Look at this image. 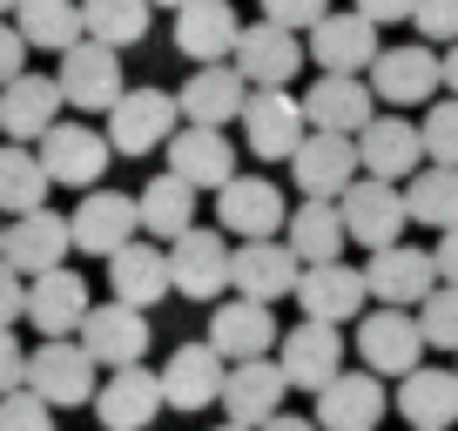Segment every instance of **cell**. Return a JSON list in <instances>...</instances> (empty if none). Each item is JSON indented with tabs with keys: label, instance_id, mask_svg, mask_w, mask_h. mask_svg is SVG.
<instances>
[{
	"label": "cell",
	"instance_id": "6da1fadb",
	"mask_svg": "<svg viewBox=\"0 0 458 431\" xmlns=\"http://www.w3.org/2000/svg\"><path fill=\"white\" fill-rule=\"evenodd\" d=\"M182 122H189L182 95H169V88H129L108 108V142H114V156H156V148L175 142Z\"/></svg>",
	"mask_w": 458,
	"mask_h": 431
},
{
	"label": "cell",
	"instance_id": "8d00e7d4",
	"mask_svg": "<svg viewBox=\"0 0 458 431\" xmlns=\"http://www.w3.org/2000/svg\"><path fill=\"white\" fill-rule=\"evenodd\" d=\"M47 189H55V169L41 162V148H28V142H7V148H0V209H7V216L41 209Z\"/></svg>",
	"mask_w": 458,
	"mask_h": 431
},
{
	"label": "cell",
	"instance_id": "5b68a950",
	"mask_svg": "<svg viewBox=\"0 0 458 431\" xmlns=\"http://www.w3.org/2000/svg\"><path fill=\"white\" fill-rule=\"evenodd\" d=\"M425 351H431V344H425V324H418V310L377 303L371 317H358V358L371 364L377 377H411Z\"/></svg>",
	"mask_w": 458,
	"mask_h": 431
},
{
	"label": "cell",
	"instance_id": "1f68e13d",
	"mask_svg": "<svg viewBox=\"0 0 458 431\" xmlns=\"http://www.w3.org/2000/svg\"><path fill=\"white\" fill-rule=\"evenodd\" d=\"M162 162H169L182 182L209 189V196L229 182V175H236V148H229V135L209 129V122H182V129H175V142L162 148Z\"/></svg>",
	"mask_w": 458,
	"mask_h": 431
},
{
	"label": "cell",
	"instance_id": "4316f807",
	"mask_svg": "<svg viewBox=\"0 0 458 431\" xmlns=\"http://www.w3.org/2000/svg\"><path fill=\"white\" fill-rule=\"evenodd\" d=\"M385 377L364 364V371H337L324 391H317V425L324 431H377L385 418Z\"/></svg>",
	"mask_w": 458,
	"mask_h": 431
},
{
	"label": "cell",
	"instance_id": "4fadbf2b",
	"mask_svg": "<svg viewBox=\"0 0 458 431\" xmlns=\"http://www.w3.org/2000/svg\"><path fill=\"white\" fill-rule=\"evenodd\" d=\"M95 411H101V431H148L156 411H169L162 371H148V364H122V371H108L101 391H95Z\"/></svg>",
	"mask_w": 458,
	"mask_h": 431
},
{
	"label": "cell",
	"instance_id": "6f0895ef",
	"mask_svg": "<svg viewBox=\"0 0 458 431\" xmlns=\"http://www.w3.org/2000/svg\"><path fill=\"white\" fill-rule=\"evenodd\" d=\"M223 431H250V425H236V418H229V425H223Z\"/></svg>",
	"mask_w": 458,
	"mask_h": 431
},
{
	"label": "cell",
	"instance_id": "7c38bea8",
	"mask_svg": "<svg viewBox=\"0 0 458 431\" xmlns=\"http://www.w3.org/2000/svg\"><path fill=\"white\" fill-rule=\"evenodd\" d=\"M290 175H297V196H330L337 202L344 189L364 175V156H358V135H330V129H310L303 148L290 156Z\"/></svg>",
	"mask_w": 458,
	"mask_h": 431
},
{
	"label": "cell",
	"instance_id": "603a6c76",
	"mask_svg": "<svg viewBox=\"0 0 458 431\" xmlns=\"http://www.w3.org/2000/svg\"><path fill=\"white\" fill-rule=\"evenodd\" d=\"M276 364L290 371V385H297V391H324L330 377L344 371V331H337V324H324V317H303L297 331H284Z\"/></svg>",
	"mask_w": 458,
	"mask_h": 431
},
{
	"label": "cell",
	"instance_id": "f546056e",
	"mask_svg": "<svg viewBox=\"0 0 458 431\" xmlns=\"http://www.w3.org/2000/svg\"><path fill=\"white\" fill-rule=\"evenodd\" d=\"M61 108H68V95H61L55 74H14L0 88V129H7V142H41L61 122Z\"/></svg>",
	"mask_w": 458,
	"mask_h": 431
},
{
	"label": "cell",
	"instance_id": "3957f363",
	"mask_svg": "<svg viewBox=\"0 0 458 431\" xmlns=\"http://www.w3.org/2000/svg\"><path fill=\"white\" fill-rule=\"evenodd\" d=\"M55 81H61V95H68V108H81V115H108L114 101L129 95V88H122V47L95 41V34L61 55Z\"/></svg>",
	"mask_w": 458,
	"mask_h": 431
},
{
	"label": "cell",
	"instance_id": "ba28073f",
	"mask_svg": "<svg viewBox=\"0 0 458 431\" xmlns=\"http://www.w3.org/2000/svg\"><path fill=\"white\" fill-rule=\"evenodd\" d=\"M371 88L385 108H431L445 88V55L431 41H411V47H385L371 61Z\"/></svg>",
	"mask_w": 458,
	"mask_h": 431
},
{
	"label": "cell",
	"instance_id": "9c48e42d",
	"mask_svg": "<svg viewBox=\"0 0 458 431\" xmlns=\"http://www.w3.org/2000/svg\"><path fill=\"white\" fill-rule=\"evenodd\" d=\"M175 263V290L189 303H216L223 290H236V249H229V230H189L169 243Z\"/></svg>",
	"mask_w": 458,
	"mask_h": 431
},
{
	"label": "cell",
	"instance_id": "5bb4252c",
	"mask_svg": "<svg viewBox=\"0 0 458 431\" xmlns=\"http://www.w3.org/2000/svg\"><path fill=\"white\" fill-rule=\"evenodd\" d=\"M34 148H41V162L55 169V189H101L108 156H114V142L101 129H88V122H55Z\"/></svg>",
	"mask_w": 458,
	"mask_h": 431
},
{
	"label": "cell",
	"instance_id": "7a4b0ae2",
	"mask_svg": "<svg viewBox=\"0 0 458 431\" xmlns=\"http://www.w3.org/2000/svg\"><path fill=\"white\" fill-rule=\"evenodd\" d=\"M310 135V108H303L290 88H250L243 108V148L257 162H290Z\"/></svg>",
	"mask_w": 458,
	"mask_h": 431
},
{
	"label": "cell",
	"instance_id": "cb8c5ba5",
	"mask_svg": "<svg viewBox=\"0 0 458 431\" xmlns=\"http://www.w3.org/2000/svg\"><path fill=\"white\" fill-rule=\"evenodd\" d=\"M88 310H95V297H88L81 270H41L28 283V324L41 337H81Z\"/></svg>",
	"mask_w": 458,
	"mask_h": 431
},
{
	"label": "cell",
	"instance_id": "db71d44e",
	"mask_svg": "<svg viewBox=\"0 0 458 431\" xmlns=\"http://www.w3.org/2000/svg\"><path fill=\"white\" fill-rule=\"evenodd\" d=\"M411 431H452V425H411Z\"/></svg>",
	"mask_w": 458,
	"mask_h": 431
},
{
	"label": "cell",
	"instance_id": "f907efd6",
	"mask_svg": "<svg viewBox=\"0 0 458 431\" xmlns=\"http://www.w3.org/2000/svg\"><path fill=\"white\" fill-rule=\"evenodd\" d=\"M431 257H438L445 283H458V230H438V249H431Z\"/></svg>",
	"mask_w": 458,
	"mask_h": 431
},
{
	"label": "cell",
	"instance_id": "11a10c76",
	"mask_svg": "<svg viewBox=\"0 0 458 431\" xmlns=\"http://www.w3.org/2000/svg\"><path fill=\"white\" fill-rule=\"evenodd\" d=\"M14 7H21V0H0V14H14Z\"/></svg>",
	"mask_w": 458,
	"mask_h": 431
},
{
	"label": "cell",
	"instance_id": "d6a6232c",
	"mask_svg": "<svg viewBox=\"0 0 458 431\" xmlns=\"http://www.w3.org/2000/svg\"><path fill=\"white\" fill-rule=\"evenodd\" d=\"M284 243L297 249L303 263H330V257H344V243H351L344 202H330V196H303L297 209H290V223H284Z\"/></svg>",
	"mask_w": 458,
	"mask_h": 431
},
{
	"label": "cell",
	"instance_id": "7bdbcfd3",
	"mask_svg": "<svg viewBox=\"0 0 458 431\" xmlns=\"http://www.w3.org/2000/svg\"><path fill=\"white\" fill-rule=\"evenodd\" d=\"M418 129H425V148H431V162H452V169H458V95L431 101Z\"/></svg>",
	"mask_w": 458,
	"mask_h": 431
},
{
	"label": "cell",
	"instance_id": "680465c9",
	"mask_svg": "<svg viewBox=\"0 0 458 431\" xmlns=\"http://www.w3.org/2000/svg\"><path fill=\"white\" fill-rule=\"evenodd\" d=\"M0 236H7V209H0Z\"/></svg>",
	"mask_w": 458,
	"mask_h": 431
},
{
	"label": "cell",
	"instance_id": "836d02e7",
	"mask_svg": "<svg viewBox=\"0 0 458 431\" xmlns=\"http://www.w3.org/2000/svg\"><path fill=\"white\" fill-rule=\"evenodd\" d=\"M108 290L122 303H162L175 290V263H169V249H156V243H129V249H114L108 257Z\"/></svg>",
	"mask_w": 458,
	"mask_h": 431
},
{
	"label": "cell",
	"instance_id": "f6af8a7d",
	"mask_svg": "<svg viewBox=\"0 0 458 431\" xmlns=\"http://www.w3.org/2000/svg\"><path fill=\"white\" fill-rule=\"evenodd\" d=\"M263 7V21H276V28H297V34H310L317 21L330 14V0H257Z\"/></svg>",
	"mask_w": 458,
	"mask_h": 431
},
{
	"label": "cell",
	"instance_id": "ac0fdd59",
	"mask_svg": "<svg viewBox=\"0 0 458 431\" xmlns=\"http://www.w3.org/2000/svg\"><path fill=\"white\" fill-rule=\"evenodd\" d=\"M290 371L276 358H243V364H229V385H223V411L236 418V425H250V431H263L276 411H284V398H290Z\"/></svg>",
	"mask_w": 458,
	"mask_h": 431
},
{
	"label": "cell",
	"instance_id": "d4e9b609",
	"mask_svg": "<svg viewBox=\"0 0 458 431\" xmlns=\"http://www.w3.org/2000/svg\"><path fill=\"white\" fill-rule=\"evenodd\" d=\"M358 156H364V175L411 182V175L431 162V148H425V129H418V122H404V115H371V129L358 135Z\"/></svg>",
	"mask_w": 458,
	"mask_h": 431
},
{
	"label": "cell",
	"instance_id": "8992f818",
	"mask_svg": "<svg viewBox=\"0 0 458 431\" xmlns=\"http://www.w3.org/2000/svg\"><path fill=\"white\" fill-rule=\"evenodd\" d=\"M337 202H344V223H351V243H364V249L404 243V223H411V196H404V182L358 175Z\"/></svg>",
	"mask_w": 458,
	"mask_h": 431
},
{
	"label": "cell",
	"instance_id": "7dc6e473",
	"mask_svg": "<svg viewBox=\"0 0 458 431\" xmlns=\"http://www.w3.org/2000/svg\"><path fill=\"white\" fill-rule=\"evenodd\" d=\"M28 317V276L0 257V324H21Z\"/></svg>",
	"mask_w": 458,
	"mask_h": 431
},
{
	"label": "cell",
	"instance_id": "ee69618b",
	"mask_svg": "<svg viewBox=\"0 0 458 431\" xmlns=\"http://www.w3.org/2000/svg\"><path fill=\"white\" fill-rule=\"evenodd\" d=\"M411 28H418V41H431V47H452V41H458V0H418Z\"/></svg>",
	"mask_w": 458,
	"mask_h": 431
},
{
	"label": "cell",
	"instance_id": "ffe728a7",
	"mask_svg": "<svg viewBox=\"0 0 458 431\" xmlns=\"http://www.w3.org/2000/svg\"><path fill=\"white\" fill-rule=\"evenodd\" d=\"M297 303H303V317H324V324H358L364 303H371V283H364V270H351L344 257L303 263Z\"/></svg>",
	"mask_w": 458,
	"mask_h": 431
},
{
	"label": "cell",
	"instance_id": "2e32d148",
	"mask_svg": "<svg viewBox=\"0 0 458 431\" xmlns=\"http://www.w3.org/2000/svg\"><path fill=\"white\" fill-rule=\"evenodd\" d=\"M229 385V358L202 337V344H175L169 364H162V391H169V411H209L223 404Z\"/></svg>",
	"mask_w": 458,
	"mask_h": 431
},
{
	"label": "cell",
	"instance_id": "c3c4849f",
	"mask_svg": "<svg viewBox=\"0 0 458 431\" xmlns=\"http://www.w3.org/2000/svg\"><path fill=\"white\" fill-rule=\"evenodd\" d=\"M14 74H28V34L14 21H0V88L14 81Z\"/></svg>",
	"mask_w": 458,
	"mask_h": 431
},
{
	"label": "cell",
	"instance_id": "9f6ffc18",
	"mask_svg": "<svg viewBox=\"0 0 458 431\" xmlns=\"http://www.w3.org/2000/svg\"><path fill=\"white\" fill-rule=\"evenodd\" d=\"M156 7H189V0H156Z\"/></svg>",
	"mask_w": 458,
	"mask_h": 431
},
{
	"label": "cell",
	"instance_id": "816d5d0a",
	"mask_svg": "<svg viewBox=\"0 0 458 431\" xmlns=\"http://www.w3.org/2000/svg\"><path fill=\"white\" fill-rule=\"evenodd\" d=\"M263 431H324V425H317V418H284V411H276Z\"/></svg>",
	"mask_w": 458,
	"mask_h": 431
},
{
	"label": "cell",
	"instance_id": "484cf974",
	"mask_svg": "<svg viewBox=\"0 0 458 431\" xmlns=\"http://www.w3.org/2000/svg\"><path fill=\"white\" fill-rule=\"evenodd\" d=\"M209 344L223 351L229 364H243V358H276L284 331H276L270 303H257V297H229V303H216V317H209Z\"/></svg>",
	"mask_w": 458,
	"mask_h": 431
},
{
	"label": "cell",
	"instance_id": "681fc988",
	"mask_svg": "<svg viewBox=\"0 0 458 431\" xmlns=\"http://www.w3.org/2000/svg\"><path fill=\"white\" fill-rule=\"evenodd\" d=\"M358 14H371L377 28H385V21H404V14H418V0H358Z\"/></svg>",
	"mask_w": 458,
	"mask_h": 431
},
{
	"label": "cell",
	"instance_id": "b9f144b4",
	"mask_svg": "<svg viewBox=\"0 0 458 431\" xmlns=\"http://www.w3.org/2000/svg\"><path fill=\"white\" fill-rule=\"evenodd\" d=\"M55 411L61 404H47L34 385H21L0 398V431H55Z\"/></svg>",
	"mask_w": 458,
	"mask_h": 431
},
{
	"label": "cell",
	"instance_id": "d590c367",
	"mask_svg": "<svg viewBox=\"0 0 458 431\" xmlns=\"http://www.w3.org/2000/svg\"><path fill=\"white\" fill-rule=\"evenodd\" d=\"M14 28L28 34V47H41V55H68L74 41H88L81 0H21Z\"/></svg>",
	"mask_w": 458,
	"mask_h": 431
},
{
	"label": "cell",
	"instance_id": "4dcf8cb0",
	"mask_svg": "<svg viewBox=\"0 0 458 431\" xmlns=\"http://www.w3.org/2000/svg\"><path fill=\"white\" fill-rule=\"evenodd\" d=\"M236 41H243V21H236V7L229 0H189V7H175V55L182 61H229L236 55Z\"/></svg>",
	"mask_w": 458,
	"mask_h": 431
},
{
	"label": "cell",
	"instance_id": "8fae6325",
	"mask_svg": "<svg viewBox=\"0 0 458 431\" xmlns=\"http://www.w3.org/2000/svg\"><path fill=\"white\" fill-rule=\"evenodd\" d=\"M364 283H371V303H398V310H418L431 290L445 283L438 276V257L431 249H411V243H385L371 249L364 263Z\"/></svg>",
	"mask_w": 458,
	"mask_h": 431
},
{
	"label": "cell",
	"instance_id": "d6986e66",
	"mask_svg": "<svg viewBox=\"0 0 458 431\" xmlns=\"http://www.w3.org/2000/svg\"><path fill=\"white\" fill-rule=\"evenodd\" d=\"M148 310L142 303H95L88 310V324H81V344L101 358V371H122V364H142L148 358Z\"/></svg>",
	"mask_w": 458,
	"mask_h": 431
},
{
	"label": "cell",
	"instance_id": "f1b7e54d",
	"mask_svg": "<svg viewBox=\"0 0 458 431\" xmlns=\"http://www.w3.org/2000/svg\"><path fill=\"white\" fill-rule=\"evenodd\" d=\"M250 108V81L236 61H202V68H189L182 81V115L189 122H209V129H229V122H243Z\"/></svg>",
	"mask_w": 458,
	"mask_h": 431
},
{
	"label": "cell",
	"instance_id": "30bf717a",
	"mask_svg": "<svg viewBox=\"0 0 458 431\" xmlns=\"http://www.w3.org/2000/svg\"><path fill=\"white\" fill-rule=\"evenodd\" d=\"M74 249V216H55L41 202V209L28 216H7V236H0V257L14 263L21 276H41V270H61Z\"/></svg>",
	"mask_w": 458,
	"mask_h": 431
},
{
	"label": "cell",
	"instance_id": "52a82bcc",
	"mask_svg": "<svg viewBox=\"0 0 458 431\" xmlns=\"http://www.w3.org/2000/svg\"><path fill=\"white\" fill-rule=\"evenodd\" d=\"M290 202L270 175H229L216 189V230H229L236 243H257V236H284Z\"/></svg>",
	"mask_w": 458,
	"mask_h": 431
},
{
	"label": "cell",
	"instance_id": "7402d4cb",
	"mask_svg": "<svg viewBox=\"0 0 458 431\" xmlns=\"http://www.w3.org/2000/svg\"><path fill=\"white\" fill-rule=\"evenodd\" d=\"M377 55H385V47H377V21L358 14V7H351V14H324L310 28V61L324 74H371Z\"/></svg>",
	"mask_w": 458,
	"mask_h": 431
},
{
	"label": "cell",
	"instance_id": "f35d334b",
	"mask_svg": "<svg viewBox=\"0 0 458 431\" xmlns=\"http://www.w3.org/2000/svg\"><path fill=\"white\" fill-rule=\"evenodd\" d=\"M404 196H411V223H425V230H458V169L452 162H425V169L404 182Z\"/></svg>",
	"mask_w": 458,
	"mask_h": 431
},
{
	"label": "cell",
	"instance_id": "ab89813d",
	"mask_svg": "<svg viewBox=\"0 0 458 431\" xmlns=\"http://www.w3.org/2000/svg\"><path fill=\"white\" fill-rule=\"evenodd\" d=\"M81 21H88L95 41L135 47L148 34V21H156V0H81Z\"/></svg>",
	"mask_w": 458,
	"mask_h": 431
},
{
	"label": "cell",
	"instance_id": "277c9868",
	"mask_svg": "<svg viewBox=\"0 0 458 431\" xmlns=\"http://www.w3.org/2000/svg\"><path fill=\"white\" fill-rule=\"evenodd\" d=\"M28 385L41 391L47 404H95L101 358L81 337H41V344H34V364H28Z\"/></svg>",
	"mask_w": 458,
	"mask_h": 431
},
{
	"label": "cell",
	"instance_id": "f5cc1de1",
	"mask_svg": "<svg viewBox=\"0 0 458 431\" xmlns=\"http://www.w3.org/2000/svg\"><path fill=\"white\" fill-rule=\"evenodd\" d=\"M445 95H458V41L445 47Z\"/></svg>",
	"mask_w": 458,
	"mask_h": 431
},
{
	"label": "cell",
	"instance_id": "44dd1931",
	"mask_svg": "<svg viewBox=\"0 0 458 431\" xmlns=\"http://www.w3.org/2000/svg\"><path fill=\"white\" fill-rule=\"evenodd\" d=\"M303 108H310V129L364 135V129H371V115L385 108V101H377V88L364 81V74H317L310 95H303Z\"/></svg>",
	"mask_w": 458,
	"mask_h": 431
},
{
	"label": "cell",
	"instance_id": "e0dca14e",
	"mask_svg": "<svg viewBox=\"0 0 458 431\" xmlns=\"http://www.w3.org/2000/svg\"><path fill=\"white\" fill-rule=\"evenodd\" d=\"M236 68H243L250 88H290L297 81V68L310 61V41H297V28H276V21H257V28H243V41H236Z\"/></svg>",
	"mask_w": 458,
	"mask_h": 431
},
{
	"label": "cell",
	"instance_id": "60d3db41",
	"mask_svg": "<svg viewBox=\"0 0 458 431\" xmlns=\"http://www.w3.org/2000/svg\"><path fill=\"white\" fill-rule=\"evenodd\" d=\"M418 324H425L431 351H458V283H438L425 303H418Z\"/></svg>",
	"mask_w": 458,
	"mask_h": 431
},
{
	"label": "cell",
	"instance_id": "74e56055",
	"mask_svg": "<svg viewBox=\"0 0 458 431\" xmlns=\"http://www.w3.org/2000/svg\"><path fill=\"white\" fill-rule=\"evenodd\" d=\"M398 411H404V425H458V371L418 364L398 385Z\"/></svg>",
	"mask_w": 458,
	"mask_h": 431
},
{
	"label": "cell",
	"instance_id": "83f0119b",
	"mask_svg": "<svg viewBox=\"0 0 458 431\" xmlns=\"http://www.w3.org/2000/svg\"><path fill=\"white\" fill-rule=\"evenodd\" d=\"M297 283H303V257L284 243V236L236 243V297L276 303V297H297Z\"/></svg>",
	"mask_w": 458,
	"mask_h": 431
},
{
	"label": "cell",
	"instance_id": "e575fe53",
	"mask_svg": "<svg viewBox=\"0 0 458 431\" xmlns=\"http://www.w3.org/2000/svg\"><path fill=\"white\" fill-rule=\"evenodd\" d=\"M196 196H202L196 182H182L175 169H162L156 182L142 189V230L156 236V243H175V236H189V230H196Z\"/></svg>",
	"mask_w": 458,
	"mask_h": 431
},
{
	"label": "cell",
	"instance_id": "9a60e30c",
	"mask_svg": "<svg viewBox=\"0 0 458 431\" xmlns=\"http://www.w3.org/2000/svg\"><path fill=\"white\" fill-rule=\"evenodd\" d=\"M142 230V196H122V189H88L81 209H74V249L81 257H114L129 249Z\"/></svg>",
	"mask_w": 458,
	"mask_h": 431
},
{
	"label": "cell",
	"instance_id": "bcb514c9",
	"mask_svg": "<svg viewBox=\"0 0 458 431\" xmlns=\"http://www.w3.org/2000/svg\"><path fill=\"white\" fill-rule=\"evenodd\" d=\"M28 364H34V351H21L14 324H0V398H7V391H21V385H28Z\"/></svg>",
	"mask_w": 458,
	"mask_h": 431
}]
</instances>
